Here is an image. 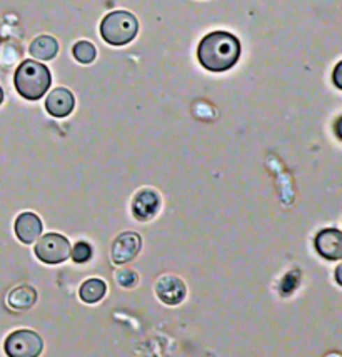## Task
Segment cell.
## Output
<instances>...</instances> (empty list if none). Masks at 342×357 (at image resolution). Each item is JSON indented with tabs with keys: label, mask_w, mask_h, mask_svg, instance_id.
Returning a JSON list of instances; mask_svg holds the SVG:
<instances>
[{
	"label": "cell",
	"mask_w": 342,
	"mask_h": 357,
	"mask_svg": "<svg viewBox=\"0 0 342 357\" xmlns=\"http://www.w3.org/2000/svg\"><path fill=\"white\" fill-rule=\"evenodd\" d=\"M241 55V44L229 32H212L200 40L198 57L204 69L224 72L236 66Z\"/></svg>",
	"instance_id": "obj_1"
},
{
	"label": "cell",
	"mask_w": 342,
	"mask_h": 357,
	"mask_svg": "<svg viewBox=\"0 0 342 357\" xmlns=\"http://www.w3.org/2000/svg\"><path fill=\"white\" fill-rule=\"evenodd\" d=\"M15 89L24 99L38 100L45 96L52 84L49 69L36 61H24L15 72Z\"/></svg>",
	"instance_id": "obj_2"
},
{
	"label": "cell",
	"mask_w": 342,
	"mask_h": 357,
	"mask_svg": "<svg viewBox=\"0 0 342 357\" xmlns=\"http://www.w3.org/2000/svg\"><path fill=\"white\" fill-rule=\"evenodd\" d=\"M139 31L137 19L131 12L115 10L107 14L101 22V36L110 45H126L134 40Z\"/></svg>",
	"instance_id": "obj_3"
},
{
	"label": "cell",
	"mask_w": 342,
	"mask_h": 357,
	"mask_svg": "<svg viewBox=\"0 0 342 357\" xmlns=\"http://www.w3.org/2000/svg\"><path fill=\"white\" fill-rule=\"evenodd\" d=\"M3 349L8 357H38L44 349V341L36 331L17 329L8 334Z\"/></svg>",
	"instance_id": "obj_4"
},
{
	"label": "cell",
	"mask_w": 342,
	"mask_h": 357,
	"mask_svg": "<svg viewBox=\"0 0 342 357\" xmlns=\"http://www.w3.org/2000/svg\"><path fill=\"white\" fill-rule=\"evenodd\" d=\"M34 252L38 261L44 264H61L70 256V242L62 234L49 232L37 241Z\"/></svg>",
	"instance_id": "obj_5"
},
{
	"label": "cell",
	"mask_w": 342,
	"mask_h": 357,
	"mask_svg": "<svg viewBox=\"0 0 342 357\" xmlns=\"http://www.w3.org/2000/svg\"><path fill=\"white\" fill-rule=\"evenodd\" d=\"M161 204V194L157 190L145 187V189H140L132 199V214L140 222H147V220L154 219L159 214Z\"/></svg>",
	"instance_id": "obj_6"
},
{
	"label": "cell",
	"mask_w": 342,
	"mask_h": 357,
	"mask_svg": "<svg viewBox=\"0 0 342 357\" xmlns=\"http://www.w3.org/2000/svg\"><path fill=\"white\" fill-rule=\"evenodd\" d=\"M156 296L165 305H177L186 299L187 286L177 275L164 274L156 282Z\"/></svg>",
	"instance_id": "obj_7"
},
{
	"label": "cell",
	"mask_w": 342,
	"mask_h": 357,
	"mask_svg": "<svg viewBox=\"0 0 342 357\" xmlns=\"http://www.w3.org/2000/svg\"><path fill=\"white\" fill-rule=\"evenodd\" d=\"M142 248V239L137 232H122L121 236L115 237L112 244V262L117 266L127 264L132 259H135L137 254Z\"/></svg>",
	"instance_id": "obj_8"
},
{
	"label": "cell",
	"mask_w": 342,
	"mask_h": 357,
	"mask_svg": "<svg viewBox=\"0 0 342 357\" xmlns=\"http://www.w3.org/2000/svg\"><path fill=\"white\" fill-rule=\"evenodd\" d=\"M315 250L327 261L342 259V232L339 229H324L315 236Z\"/></svg>",
	"instance_id": "obj_9"
},
{
	"label": "cell",
	"mask_w": 342,
	"mask_h": 357,
	"mask_svg": "<svg viewBox=\"0 0 342 357\" xmlns=\"http://www.w3.org/2000/svg\"><path fill=\"white\" fill-rule=\"evenodd\" d=\"M74 105H75L74 96H72V92L68 91V89H64V87L54 89L52 92H49V96H47L45 99L47 112H49L52 117H59V119L67 117L68 114L74 110Z\"/></svg>",
	"instance_id": "obj_10"
},
{
	"label": "cell",
	"mask_w": 342,
	"mask_h": 357,
	"mask_svg": "<svg viewBox=\"0 0 342 357\" xmlns=\"http://www.w3.org/2000/svg\"><path fill=\"white\" fill-rule=\"evenodd\" d=\"M42 234V220L34 212H22L15 220V236L24 244H34Z\"/></svg>",
	"instance_id": "obj_11"
},
{
	"label": "cell",
	"mask_w": 342,
	"mask_h": 357,
	"mask_svg": "<svg viewBox=\"0 0 342 357\" xmlns=\"http://www.w3.org/2000/svg\"><path fill=\"white\" fill-rule=\"evenodd\" d=\"M37 303V291L32 286H17L7 296V304L15 311H27Z\"/></svg>",
	"instance_id": "obj_12"
},
{
	"label": "cell",
	"mask_w": 342,
	"mask_h": 357,
	"mask_svg": "<svg viewBox=\"0 0 342 357\" xmlns=\"http://www.w3.org/2000/svg\"><path fill=\"white\" fill-rule=\"evenodd\" d=\"M107 294V284L105 280L92 278L82 282L79 289V297L85 304H97L104 299Z\"/></svg>",
	"instance_id": "obj_13"
},
{
	"label": "cell",
	"mask_w": 342,
	"mask_h": 357,
	"mask_svg": "<svg viewBox=\"0 0 342 357\" xmlns=\"http://www.w3.org/2000/svg\"><path fill=\"white\" fill-rule=\"evenodd\" d=\"M29 52H31L32 57L38 59V61H50V59H54L57 55L59 44L54 37L40 36L32 40Z\"/></svg>",
	"instance_id": "obj_14"
},
{
	"label": "cell",
	"mask_w": 342,
	"mask_h": 357,
	"mask_svg": "<svg viewBox=\"0 0 342 357\" xmlns=\"http://www.w3.org/2000/svg\"><path fill=\"white\" fill-rule=\"evenodd\" d=\"M72 54H74L75 61H79L80 63H91L94 62V59H96V47H94L91 42L87 40H80L77 42L74 45V49H72Z\"/></svg>",
	"instance_id": "obj_15"
},
{
	"label": "cell",
	"mask_w": 342,
	"mask_h": 357,
	"mask_svg": "<svg viewBox=\"0 0 342 357\" xmlns=\"http://www.w3.org/2000/svg\"><path fill=\"white\" fill-rule=\"evenodd\" d=\"M115 282L122 289H134L137 282H139V275L131 267H124V269H119L115 272Z\"/></svg>",
	"instance_id": "obj_16"
},
{
	"label": "cell",
	"mask_w": 342,
	"mask_h": 357,
	"mask_svg": "<svg viewBox=\"0 0 342 357\" xmlns=\"http://www.w3.org/2000/svg\"><path fill=\"white\" fill-rule=\"evenodd\" d=\"M70 256L77 264H84V262H87L92 257V248L87 242L80 241L74 245V249H70Z\"/></svg>",
	"instance_id": "obj_17"
},
{
	"label": "cell",
	"mask_w": 342,
	"mask_h": 357,
	"mask_svg": "<svg viewBox=\"0 0 342 357\" xmlns=\"http://www.w3.org/2000/svg\"><path fill=\"white\" fill-rule=\"evenodd\" d=\"M341 70H342V62H339L336 66V70H334V82H336V86L339 87V89H342V80H341Z\"/></svg>",
	"instance_id": "obj_18"
},
{
	"label": "cell",
	"mask_w": 342,
	"mask_h": 357,
	"mask_svg": "<svg viewBox=\"0 0 342 357\" xmlns=\"http://www.w3.org/2000/svg\"><path fill=\"white\" fill-rule=\"evenodd\" d=\"M341 269H342V267L339 266V267H337V271H336V279H337V284H339V286H342V279H341Z\"/></svg>",
	"instance_id": "obj_19"
},
{
	"label": "cell",
	"mask_w": 342,
	"mask_h": 357,
	"mask_svg": "<svg viewBox=\"0 0 342 357\" xmlns=\"http://www.w3.org/2000/svg\"><path fill=\"white\" fill-rule=\"evenodd\" d=\"M3 102V91H2V87H0V104H2Z\"/></svg>",
	"instance_id": "obj_20"
},
{
	"label": "cell",
	"mask_w": 342,
	"mask_h": 357,
	"mask_svg": "<svg viewBox=\"0 0 342 357\" xmlns=\"http://www.w3.org/2000/svg\"><path fill=\"white\" fill-rule=\"evenodd\" d=\"M326 357H341V356L337 354V352H331V354H327Z\"/></svg>",
	"instance_id": "obj_21"
}]
</instances>
